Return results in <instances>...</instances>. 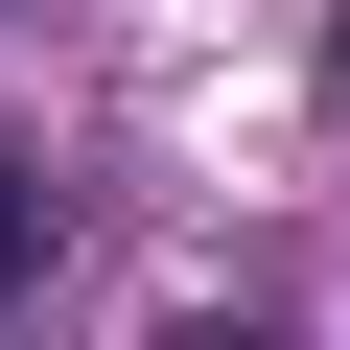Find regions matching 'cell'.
<instances>
[{
  "label": "cell",
  "instance_id": "6da1fadb",
  "mask_svg": "<svg viewBox=\"0 0 350 350\" xmlns=\"http://www.w3.org/2000/svg\"><path fill=\"white\" fill-rule=\"evenodd\" d=\"M24 280H47V211H24V163H0V304H24Z\"/></svg>",
  "mask_w": 350,
  "mask_h": 350
}]
</instances>
